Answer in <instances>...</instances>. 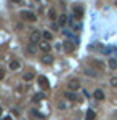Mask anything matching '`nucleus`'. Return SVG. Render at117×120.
<instances>
[{"mask_svg": "<svg viewBox=\"0 0 117 120\" xmlns=\"http://www.w3.org/2000/svg\"><path fill=\"white\" fill-rule=\"evenodd\" d=\"M19 18L27 21V22H34L37 19V16H35V13H32V11H29V10H23V11L19 13Z\"/></svg>", "mask_w": 117, "mask_h": 120, "instance_id": "obj_1", "label": "nucleus"}, {"mask_svg": "<svg viewBox=\"0 0 117 120\" xmlns=\"http://www.w3.org/2000/svg\"><path fill=\"white\" fill-rule=\"evenodd\" d=\"M75 46H77V45H75L72 40H64L61 48H63L64 53H74V51H75Z\"/></svg>", "mask_w": 117, "mask_h": 120, "instance_id": "obj_2", "label": "nucleus"}, {"mask_svg": "<svg viewBox=\"0 0 117 120\" xmlns=\"http://www.w3.org/2000/svg\"><path fill=\"white\" fill-rule=\"evenodd\" d=\"M82 83L79 79H71L69 82H67V90L69 91H77V90H80Z\"/></svg>", "mask_w": 117, "mask_h": 120, "instance_id": "obj_3", "label": "nucleus"}, {"mask_svg": "<svg viewBox=\"0 0 117 120\" xmlns=\"http://www.w3.org/2000/svg\"><path fill=\"white\" fill-rule=\"evenodd\" d=\"M43 38V34L42 32H39V30H32L31 32V35H29V40H31V43H40V40Z\"/></svg>", "mask_w": 117, "mask_h": 120, "instance_id": "obj_4", "label": "nucleus"}, {"mask_svg": "<svg viewBox=\"0 0 117 120\" xmlns=\"http://www.w3.org/2000/svg\"><path fill=\"white\" fill-rule=\"evenodd\" d=\"M39 85H40V88L42 90H48L50 88V83H48V79H47L45 75H39Z\"/></svg>", "mask_w": 117, "mask_h": 120, "instance_id": "obj_5", "label": "nucleus"}, {"mask_svg": "<svg viewBox=\"0 0 117 120\" xmlns=\"http://www.w3.org/2000/svg\"><path fill=\"white\" fill-rule=\"evenodd\" d=\"M93 98H95L96 101H104V98H106V94H104V91H103L101 88H96V90L93 91Z\"/></svg>", "mask_w": 117, "mask_h": 120, "instance_id": "obj_6", "label": "nucleus"}, {"mask_svg": "<svg viewBox=\"0 0 117 120\" xmlns=\"http://www.w3.org/2000/svg\"><path fill=\"white\" fill-rule=\"evenodd\" d=\"M74 16H75V19L83 18V7H82V5H75V7H74Z\"/></svg>", "mask_w": 117, "mask_h": 120, "instance_id": "obj_7", "label": "nucleus"}, {"mask_svg": "<svg viewBox=\"0 0 117 120\" xmlns=\"http://www.w3.org/2000/svg\"><path fill=\"white\" fill-rule=\"evenodd\" d=\"M88 64H90L91 67H95V69H98V71L104 69V63H103V61H96V59H88Z\"/></svg>", "mask_w": 117, "mask_h": 120, "instance_id": "obj_8", "label": "nucleus"}, {"mask_svg": "<svg viewBox=\"0 0 117 120\" xmlns=\"http://www.w3.org/2000/svg\"><path fill=\"white\" fill-rule=\"evenodd\" d=\"M39 48H40V51L48 53V51L51 50V43H50V42H40V43H39Z\"/></svg>", "mask_w": 117, "mask_h": 120, "instance_id": "obj_9", "label": "nucleus"}, {"mask_svg": "<svg viewBox=\"0 0 117 120\" xmlns=\"http://www.w3.org/2000/svg\"><path fill=\"white\" fill-rule=\"evenodd\" d=\"M40 61H42L43 64L50 66V64H53V56H50V55H43L42 58H40Z\"/></svg>", "mask_w": 117, "mask_h": 120, "instance_id": "obj_10", "label": "nucleus"}, {"mask_svg": "<svg viewBox=\"0 0 117 120\" xmlns=\"http://www.w3.org/2000/svg\"><path fill=\"white\" fill-rule=\"evenodd\" d=\"M34 79H35V74H34L32 71H27L26 74L23 75V80H24V82H31V80H34Z\"/></svg>", "mask_w": 117, "mask_h": 120, "instance_id": "obj_11", "label": "nucleus"}, {"mask_svg": "<svg viewBox=\"0 0 117 120\" xmlns=\"http://www.w3.org/2000/svg\"><path fill=\"white\" fill-rule=\"evenodd\" d=\"M58 24H59L61 27H64V26L67 24V15H66V13H63V15L58 18Z\"/></svg>", "mask_w": 117, "mask_h": 120, "instance_id": "obj_12", "label": "nucleus"}, {"mask_svg": "<svg viewBox=\"0 0 117 120\" xmlns=\"http://www.w3.org/2000/svg\"><path fill=\"white\" fill-rule=\"evenodd\" d=\"M19 67H21V63H19L18 59H13V61L10 63V71H18Z\"/></svg>", "mask_w": 117, "mask_h": 120, "instance_id": "obj_13", "label": "nucleus"}, {"mask_svg": "<svg viewBox=\"0 0 117 120\" xmlns=\"http://www.w3.org/2000/svg\"><path fill=\"white\" fill-rule=\"evenodd\" d=\"M85 119H87V120H95V119H96V114H95V111L88 109V111H87V114H85Z\"/></svg>", "mask_w": 117, "mask_h": 120, "instance_id": "obj_14", "label": "nucleus"}, {"mask_svg": "<svg viewBox=\"0 0 117 120\" xmlns=\"http://www.w3.org/2000/svg\"><path fill=\"white\" fill-rule=\"evenodd\" d=\"M42 34H43V38H45V42H51V40H53V34H51L50 30H43Z\"/></svg>", "mask_w": 117, "mask_h": 120, "instance_id": "obj_15", "label": "nucleus"}, {"mask_svg": "<svg viewBox=\"0 0 117 120\" xmlns=\"http://www.w3.org/2000/svg\"><path fill=\"white\" fill-rule=\"evenodd\" d=\"M64 94H66L67 99H71V101H77V96L74 94V91H67V93H64Z\"/></svg>", "mask_w": 117, "mask_h": 120, "instance_id": "obj_16", "label": "nucleus"}, {"mask_svg": "<svg viewBox=\"0 0 117 120\" xmlns=\"http://www.w3.org/2000/svg\"><path fill=\"white\" fill-rule=\"evenodd\" d=\"M109 69H112V71H114V69H117V61L116 59H114V58H111V59H109Z\"/></svg>", "mask_w": 117, "mask_h": 120, "instance_id": "obj_17", "label": "nucleus"}, {"mask_svg": "<svg viewBox=\"0 0 117 120\" xmlns=\"http://www.w3.org/2000/svg\"><path fill=\"white\" fill-rule=\"evenodd\" d=\"M35 45H37V43H31V45L27 46V53H31V55H34V53H35V51H37Z\"/></svg>", "mask_w": 117, "mask_h": 120, "instance_id": "obj_18", "label": "nucleus"}, {"mask_svg": "<svg viewBox=\"0 0 117 120\" xmlns=\"http://www.w3.org/2000/svg\"><path fill=\"white\" fill-rule=\"evenodd\" d=\"M43 98H45V94H42V93H37L35 96L32 98V101H34V102H39V101H42Z\"/></svg>", "mask_w": 117, "mask_h": 120, "instance_id": "obj_19", "label": "nucleus"}, {"mask_svg": "<svg viewBox=\"0 0 117 120\" xmlns=\"http://www.w3.org/2000/svg\"><path fill=\"white\" fill-rule=\"evenodd\" d=\"M48 18H50V21H55V19H56V11H55L53 8L48 11Z\"/></svg>", "mask_w": 117, "mask_h": 120, "instance_id": "obj_20", "label": "nucleus"}, {"mask_svg": "<svg viewBox=\"0 0 117 120\" xmlns=\"http://www.w3.org/2000/svg\"><path fill=\"white\" fill-rule=\"evenodd\" d=\"M32 115H34V117H39V119H43V117H45L43 114H40V112H37V111H32Z\"/></svg>", "mask_w": 117, "mask_h": 120, "instance_id": "obj_21", "label": "nucleus"}, {"mask_svg": "<svg viewBox=\"0 0 117 120\" xmlns=\"http://www.w3.org/2000/svg\"><path fill=\"white\" fill-rule=\"evenodd\" d=\"M111 85H112V86H117V77H112V79H111Z\"/></svg>", "mask_w": 117, "mask_h": 120, "instance_id": "obj_22", "label": "nucleus"}, {"mask_svg": "<svg viewBox=\"0 0 117 120\" xmlns=\"http://www.w3.org/2000/svg\"><path fill=\"white\" fill-rule=\"evenodd\" d=\"M0 79H2V80L5 79V71H2V72H0Z\"/></svg>", "mask_w": 117, "mask_h": 120, "instance_id": "obj_23", "label": "nucleus"}, {"mask_svg": "<svg viewBox=\"0 0 117 120\" xmlns=\"http://www.w3.org/2000/svg\"><path fill=\"white\" fill-rule=\"evenodd\" d=\"M3 120H13V117H10V115H7V117H3Z\"/></svg>", "mask_w": 117, "mask_h": 120, "instance_id": "obj_24", "label": "nucleus"}, {"mask_svg": "<svg viewBox=\"0 0 117 120\" xmlns=\"http://www.w3.org/2000/svg\"><path fill=\"white\" fill-rule=\"evenodd\" d=\"M11 2H15V3H21V0H11Z\"/></svg>", "mask_w": 117, "mask_h": 120, "instance_id": "obj_25", "label": "nucleus"}, {"mask_svg": "<svg viewBox=\"0 0 117 120\" xmlns=\"http://www.w3.org/2000/svg\"><path fill=\"white\" fill-rule=\"evenodd\" d=\"M116 7H117V0H116Z\"/></svg>", "mask_w": 117, "mask_h": 120, "instance_id": "obj_26", "label": "nucleus"}, {"mask_svg": "<svg viewBox=\"0 0 117 120\" xmlns=\"http://www.w3.org/2000/svg\"><path fill=\"white\" fill-rule=\"evenodd\" d=\"M116 115H117V112H116Z\"/></svg>", "mask_w": 117, "mask_h": 120, "instance_id": "obj_27", "label": "nucleus"}, {"mask_svg": "<svg viewBox=\"0 0 117 120\" xmlns=\"http://www.w3.org/2000/svg\"><path fill=\"white\" fill-rule=\"evenodd\" d=\"M37 2H39V0H37Z\"/></svg>", "mask_w": 117, "mask_h": 120, "instance_id": "obj_28", "label": "nucleus"}]
</instances>
